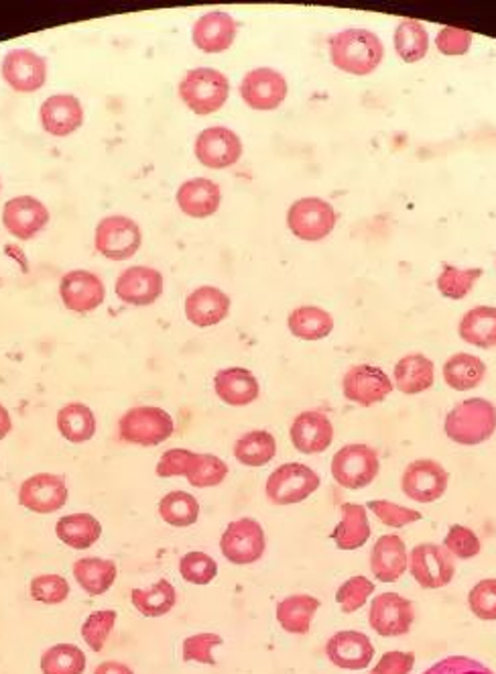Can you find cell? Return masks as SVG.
Wrapping results in <instances>:
<instances>
[{
	"label": "cell",
	"instance_id": "1",
	"mask_svg": "<svg viewBox=\"0 0 496 674\" xmlns=\"http://www.w3.org/2000/svg\"><path fill=\"white\" fill-rule=\"evenodd\" d=\"M330 62L351 76H370L385 60V45L370 29H344L327 41Z\"/></svg>",
	"mask_w": 496,
	"mask_h": 674
},
{
	"label": "cell",
	"instance_id": "2",
	"mask_svg": "<svg viewBox=\"0 0 496 674\" xmlns=\"http://www.w3.org/2000/svg\"><path fill=\"white\" fill-rule=\"evenodd\" d=\"M445 437L460 447H478L495 437L496 406L484 397L456 404L444 420Z\"/></svg>",
	"mask_w": 496,
	"mask_h": 674
},
{
	"label": "cell",
	"instance_id": "3",
	"mask_svg": "<svg viewBox=\"0 0 496 674\" xmlns=\"http://www.w3.org/2000/svg\"><path fill=\"white\" fill-rule=\"evenodd\" d=\"M177 93L183 105L194 115L206 117L218 113L226 105L230 96V82L214 67H196L183 76Z\"/></svg>",
	"mask_w": 496,
	"mask_h": 674
},
{
	"label": "cell",
	"instance_id": "4",
	"mask_svg": "<svg viewBox=\"0 0 496 674\" xmlns=\"http://www.w3.org/2000/svg\"><path fill=\"white\" fill-rule=\"evenodd\" d=\"M173 430L175 422L170 411L155 406L131 408L118 420L120 440L139 447H158L173 437Z\"/></svg>",
	"mask_w": 496,
	"mask_h": 674
},
{
	"label": "cell",
	"instance_id": "5",
	"mask_svg": "<svg viewBox=\"0 0 496 674\" xmlns=\"http://www.w3.org/2000/svg\"><path fill=\"white\" fill-rule=\"evenodd\" d=\"M330 471L339 488L365 490L379 475V454L368 445H346L334 454Z\"/></svg>",
	"mask_w": 496,
	"mask_h": 674
},
{
	"label": "cell",
	"instance_id": "6",
	"mask_svg": "<svg viewBox=\"0 0 496 674\" xmlns=\"http://www.w3.org/2000/svg\"><path fill=\"white\" fill-rule=\"evenodd\" d=\"M322 479L312 467L303 463H285L277 467L267 479L265 493L273 505H293L305 502L320 490Z\"/></svg>",
	"mask_w": 496,
	"mask_h": 674
},
{
	"label": "cell",
	"instance_id": "7",
	"mask_svg": "<svg viewBox=\"0 0 496 674\" xmlns=\"http://www.w3.org/2000/svg\"><path fill=\"white\" fill-rule=\"evenodd\" d=\"M336 223H338V214L334 211V206L324 199L308 196V199L295 200L289 206V231L301 240H308V243L324 240L327 235H332Z\"/></svg>",
	"mask_w": 496,
	"mask_h": 674
},
{
	"label": "cell",
	"instance_id": "8",
	"mask_svg": "<svg viewBox=\"0 0 496 674\" xmlns=\"http://www.w3.org/2000/svg\"><path fill=\"white\" fill-rule=\"evenodd\" d=\"M143 235L139 225L129 216H106L94 233V247L110 261H127L141 249Z\"/></svg>",
	"mask_w": 496,
	"mask_h": 674
},
{
	"label": "cell",
	"instance_id": "9",
	"mask_svg": "<svg viewBox=\"0 0 496 674\" xmlns=\"http://www.w3.org/2000/svg\"><path fill=\"white\" fill-rule=\"evenodd\" d=\"M224 558L233 565L245 567L261 560L267 550V536L261 524L252 517H240L228 524L220 538Z\"/></svg>",
	"mask_w": 496,
	"mask_h": 674
},
{
	"label": "cell",
	"instance_id": "10",
	"mask_svg": "<svg viewBox=\"0 0 496 674\" xmlns=\"http://www.w3.org/2000/svg\"><path fill=\"white\" fill-rule=\"evenodd\" d=\"M409 573L423 589H442L454 581L456 558L440 544H418L409 553Z\"/></svg>",
	"mask_w": 496,
	"mask_h": 674
},
{
	"label": "cell",
	"instance_id": "11",
	"mask_svg": "<svg viewBox=\"0 0 496 674\" xmlns=\"http://www.w3.org/2000/svg\"><path fill=\"white\" fill-rule=\"evenodd\" d=\"M240 98L252 110H277L285 103L289 94V84L281 72L273 67H257L247 72L240 82Z\"/></svg>",
	"mask_w": 496,
	"mask_h": 674
},
{
	"label": "cell",
	"instance_id": "12",
	"mask_svg": "<svg viewBox=\"0 0 496 674\" xmlns=\"http://www.w3.org/2000/svg\"><path fill=\"white\" fill-rule=\"evenodd\" d=\"M413 622H416L413 601L395 591L375 597L368 609V623L382 638L409 634Z\"/></svg>",
	"mask_w": 496,
	"mask_h": 674
},
{
	"label": "cell",
	"instance_id": "13",
	"mask_svg": "<svg viewBox=\"0 0 496 674\" xmlns=\"http://www.w3.org/2000/svg\"><path fill=\"white\" fill-rule=\"evenodd\" d=\"M395 384L377 365H354L342 377V394L363 408L385 402L391 396Z\"/></svg>",
	"mask_w": 496,
	"mask_h": 674
},
{
	"label": "cell",
	"instance_id": "14",
	"mask_svg": "<svg viewBox=\"0 0 496 674\" xmlns=\"http://www.w3.org/2000/svg\"><path fill=\"white\" fill-rule=\"evenodd\" d=\"M450 475L442 463L433 459H418L407 464L401 477V490L409 500L418 503H433L444 498Z\"/></svg>",
	"mask_w": 496,
	"mask_h": 674
},
{
	"label": "cell",
	"instance_id": "15",
	"mask_svg": "<svg viewBox=\"0 0 496 674\" xmlns=\"http://www.w3.org/2000/svg\"><path fill=\"white\" fill-rule=\"evenodd\" d=\"M194 151L204 168L226 170L236 165L242 158V141L233 129L209 127L197 135Z\"/></svg>",
	"mask_w": 496,
	"mask_h": 674
},
{
	"label": "cell",
	"instance_id": "16",
	"mask_svg": "<svg viewBox=\"0 0 496 674\" xmlns=\"http://www.w3.org/2000/svg\"><path fill=\"white\" fill-rule=\"evenodd\" d=\"M0 69L14 93H37L47 82V60L31 50H11Z\"/></svg>",
	"mask_w": 496,
	"mask_h": 674
},
{
	"label": "cell",
	"instance_id": "17",
	"mask_svg": "<svg viewBox=\"0 0 496 674\" xmlns=\"http://www.w3.org/2000/svg\"><path fill=\"white\" fill-rule=\"evenodd\" d=\"M66 479L53 473H37L23 481L19 503L33 514H53L67 503Z\"/></svg>",
	"mask_w": 496,
	"mask_h": 674
},
{
	"label": "cell",
	"instance_id": "18",
	"mask_svg": "<svg viewBox=\"0 0 496 674\" xmlns=\"http://www.w3.org/2000/svg\"><path fill=\"white\" fill-rule=\"evenodd\" d=\"M60 296L67 310L76 314H88L105 302V283L91 271L74 269L60 281Z\"/></svg>",
	"mask_w": 496,
	"mask_h": 674
},
{
	"label": "cell",
	"instance_id": "19",
	"mask_svg": "<svg viewBox=\"0 0 496 674\" xmlns=\"http://www.w3.org/2000/svg\"><path fill=\"white\" fill-rule=\"evenodd\" d=\"M115 291L118 300H122L125 304H155L163 293V276L155 267L132 265L118 276Z\"/></svg>",
	"mask_w": 496,
	"mask_h": 674
},
{
	"label": "cell",
	"instance_id": "20",
	"mask_svg": "<svg viewBox=\"0 0 496 674\" xmlns=\"http://www.w3.org/2000/svg\"><path fill=\"white\" fill-rule=\"evenodd\" d=\"M47 223H50L47 206L33 196H17L9 200L2 208V225L19 240L35 237Z\"/></svg>",
	"mask_w": 496,
	"mask_h": 674
},
{
	"label": "cell",
	"instance_id": "21",
	"mask_svg": "<svg viewBox=\"0 0 496 674\" xmlns=\"http://www.w3.org/2000/svg\"><path fill=\"white\" fill-rule=\"evenodd\" d=\"M289 437L295 450L303 454H320L334 442V424L324 411H301L291 422Z\"/></svg>",
	"mask_w": 496,
	"mask_h": 674
},
{
	"label": "cell",
	"instance_id": "22",
	"mask_svg": "<svg viewBox=\"0 0 496 674\" xmlns=\"http://www.w3.org/2000/svg\"><path fill=\"white\" fill-rule=\"evenodd\" d=\"M326 656L344 671H365L375 659V646L368 635L354 630H344L327 640Z\"/></svg>",
	"mask_w": 496,
	"mask_h": 674
},
{
	"label": "cell",
	"instance_id": "23",
	"mask_svg": "<svg viewBox=\"0 0 496 674\" xmlns=\"http://www.w3.org/2000/svg\"><path fill=\"white\" fill-rule=\"evenodd\" d=\"M238 33L235 17L224 11L202 14L192 26V41L200 52L223 53L233 47Z\"/></svg>",
	"mask_w": 496,
	"mask_h": 674
},
{
	"label": "cell",
	"instance_id": "24",
	"mask_svg": "<svg viewBox=\"0 0 496 674\" xmlns=\"http://www.w3.org/2000/svg\"><path fill=\"white\" fill-rule=\"evenodd\" d=\"M230 296L220 288L202 286L185 300V317L197 329H209L220 324L230 314Z\"/></svg>",
	"mask_w": 496,
	"mask_h": 674
},
{
	"label": "cell",
	"instance_id": "25",
	"mask_svg": "<svg viewBox=\"0 0 496 674\" xmlns=\"http://www.w3.org/2000/svg\"><path fill=\"white\" fill-rule=\"evenodd\" d=\"M175 202L180 211L190 218H209L223 204V190L214 180L194 178L180 185Z\"/></svg>",
	"mask_w": 496,
	"mask_h": 674
},
{
	"label": "cell",
	"instance_id": "26",
	"mask_svg": "<svg viewBox=\"0 0 496 674\" xmlns=\"http://www.w3.org/2000/svg\"><path fill=\"white\" fill-rule=\"evenodd\" d=\"M41 127L53 137H67L84 122V106L72 94L50 96L40 110Z\"/></svg>",
	"mask_w": 496,
	"mask_h": 674
},
{
	"label": "cell",
	"instance_id": "27",
	"mask_svg": "<svg viewBox=\"0 0 496 674\" xmlns=\"http://www.w3.org/2000/svg\"><path fill=\"white\" fill-rule=\"evenodd\" d=\"M409 569V553L397 534L380 536L370 553V570L380 582L399 581Z\"/></svg>",
	"mask_w": 496,
	"mask_h": 674
},
{
	"label": "cell",
	"instance_id": "28",
	"mask_svg": "<svg viewBox=\"0 0 496 674\" xmlns=\"http://www.w3.org/2000/svg\"><path fill=\"white\" fill-rule=\"evenodd\" d=\"M214 392L224 404L242 408L259 399L261 385H259V379L252 375V371L245 370V367H228V370L216 373Z\"/></svg>",
	"mask_w": 496,
	"mask_h": 674
},
{
	"label": "cell",
	"instance_id": "29",
	"mask_svg": "<svg viewBox=\"0 0 496 674\" xmlns=\"http://www.w3.org/2000/svg\"><path fill=\"white\" fill-rule=\"evenodd\" d=\"M392 384L406 396H418L428 392L435 384L433 361L421 353H411L399 359L392 371Z\"/></svg>",
	"mask_w": 496,
	"mask_h": 674
},
{
	"label": "cell",
	"instance_id": "30",
	"mask_svg": "<svg viewBox=\"0 0 496 674\" xmlns=\"http://www.w3.org/2000/svg\"><path fill=\"white\" fill-rule=\"evenodd\" d=\"M339 520L338 526L332 532V538L338 546L339 550H358L363 548L373 528H370V522H368V514H366L365 505L360 503H342L339 505Z\"/></svg>",
	"mask_w": 496,
	"mask_h": 674
},
{
	"label": "cell",
	"instance_id": "31",
	"mask_svg": "<svg viewBox=\"0 0 496 674\" xmlns=\"http://www.w3.org/2000/svg\"><path fill=\"white\" fill-rule=\"evenodd\" d=\"M322 608V601L308 593H295L279 601L277 606V622L289 632V634L305 635L312 628L317 609Z\"/></svg>",
	"mask_w": 496,
	"mask_h": 674
},
{
	"label": "cell",
	"instance_id": "32",
	"mask_svg": "<svg viewBox=\"0 0 496 674\" xmlns=\"http://www.w3.org/2000/svg\"><path fill=\"white\" fill-rule=\"evenodd\" d=\"M457 334L464 343L481 349L496 346V306H476L460 318Z\"/></svg>",
	"mask_w": 496,
	"mask_h": 674
},
{
	"label": "cell",
	"instance_id": "33",
	"mask_svg": "<svg viewBox=\"0 0 496 674\" xmlns=\"http://www.w3.org/2000/svg\"><path fill=\"white\" fill-rule=\"evenodd\" d=\"M288 327L301 341H324L334 332V317L320 306H300L289 314Z\"/></svg>",
	"mask_w": 496,
	"mask_h": 674
},
{
	"label": "cell",
	"instance_id": "34",
	"mask_svg": "<svg viewBox=\"0 0 496 674\" xmlns=\"http://www.w3.org/2000/svg\"><path fill=\"white\" fill-rule=\"evenodd\" d=\"M55 534L62 543L76 550H86L100 541L103 524L86 512L69 514L55 524Z\"/></svg>",
	"mask_w": 496,
	"mask_h": 674
},
{
	"label": "cell",
	"instance_id": "35",
	"mask_svg": "<svg viewBox=\"0 0 496 674\" xmlns=\"http://www.w3.org/2000/svg\"><path fill=\"white\" fill-rule=\"evenodd\" d=\"M392 43L406 64H418L430 52V33L418 19H401L395 26Z\"/></svg>",
	"mask_w": 496,
	"mask_h": 674
},
{
	"label": "cell",
	"instance_id": "36",
	"mask_svg": "<svg viewBox=\"0 0 496 674\" xmlns=\"http://www.w3.org/2000/svg\"><path fill=\"white\" fill-rule=\"evenodd\" d=\"M444 382L454 392H471L483 384L486 363L471 353H456L444 363Z\"/></svg>",
	"mask_w": 496,
	"mask_h": 674
},
{
	"label": "cell",
	"instance_id": "37",
	"mask_svg": "<svg viewBox=\"0 0 496 674\" xmlns=\"http://www.w3.org/2000/svg\"><path fill=\"white\" fill-rule=\"evenodd\" d=\"M117 565L108 558H79L74 565V577L88 596H105L117 581Z\"/></svg>",
	"mask_w": 496,
	"mask_h": 674
},
{
	"label": "cell",
	"instance_id": "38",
	"mask_svg": "<svg viewBox=\"0 0 496 674\" xmlns=\"http://www.w3.org/2000/svg\"><path fill=\"white\" fill-rule=\"evenodd\" d=\"M236 461L245 467H265L277 454V440L269 430H250L235 442Z\"/></svg>",
	"mask_w": 496,
	"mask_h": 674
},
{
	"label": "cell",
	"instance_id": "39",
	"mask_svg": "<svg viewBox=\"0 0 496 674\" xmlns=\"http://www.w3.org/2000/svg\"><path fill=\"white\" fill-rule=\"evenodd\" d=\"M57 430L67 442H88L96 435V416L84 404H67L57 414Z\"/></svg>",
	"mask_w": 496,
	"mask_h": 674
},
{
	"label": "cell",
	"instance_id": "40",
	"mask_svg": "<svg viewBox=\"0 0 496 674\" xmlns=\"http://www.w3.org/2000/svg\"><path fill=\"white\" fill-rule=\"evenodd\" d=\"M131 601L134 609L144 618H161L175 608L177 593L168 579H161L149 589H132Z\"/></svg>",
	"mask_w": 496,
	"mask_h": 674
},
{
	"label": "cell",
	"instance_id": "41",
	"mask_svg": "<svg viewBox=\"0 0 496 674\" xmlns=\"http://www.w3.org/2000/svg\"><path fill=\"white\" fill-rule=\"evenodd\" d=\"M159 516L173 528L194 526L200 517V502L187 491H171L159 502Z\"/></svg>",
	"mask_w": 496,
	"mask_h": 674
},
{
	"label": "cell",
	"instance_id": "42",
	"mask_svg": "<svg viewBox=\"0 0 496 674\" xmlns=\"http://www.w3.org/2000/svg\"><path fill=\"white\" fill-rule=\"evenodd\" d=\"M484 269L481 267H456V265H444L442 274L435 279L438 291L448 300H464L476 286V281L483 278Z\"/></svg>",
	"mask_w": 496,
	"mask_h": 674
},
{
	"label": "cell",
	"instance_id": "43",
	"mask_svg": "<svg viewBox=\"0 0 496 674\" xmlns=\"http://www.w3.org/2000/svg\"><path fill=\"white\" fill-rule=\"evenodd\" d=\"M86 654L74 644H55L41 656L43 674H84Z\"/></svg>",
	"mask_w": 496,
	"mask_h": 674
},
{
	"label": "cell",
	"instance_id": "44",
	"mask_svg": "<svg viewBox=\"0 0 496 674\" xmlns=\"http://www.w3.org/2000/svg\"><path fill=\"white\" fill-rule=\"evenodd\" d=\"M226 477H228V464L224 463L220 457L197 452L192 471L187 473V481L192 488L206 490V488H218Z\"/></svg>",
	"mask_w": 496,
	"mask_h": 674
},
{
	"label": "cell",
	"instance_id": "45",
	"mask_svg": "<svg viewBox=\"0 0 496 674\" xmlns=\"http://www.w3.org/2000/svg\"><path fill=\"white\" fill-rule=\"evenodd\" d=\"M117 618L118 613L115 609H100V611H94L86 618V622L82 623V638L90 646V650H94V652L105 650L106 640H108V635L112 634Z\"/></svg>",
	"mask_w": 496,
	"mask_h": 674
},
{
	"label": "cell",
	"instance_id": "46",
	"mask_svg": "<svg viewBox=\"0 0 496 674\" xmlns=\"http://www.w3.org/2000/svg\"><path fill=\"white\" fill-rule=\"evenodd\" d=\"M375 593V582L370 581L365 575H356L351 577L348 581L339 585L336 591V603L344 613H354L358 609H363L368 601V597Z\"/></svg>",
	"mask_w": 496,
	"mask_h": 674
},
{
	"label": "cell",
	"instance_id": "47",
	"mask_svg": "<svg viewBox=\"0 0 496 674\" xmlns=\"http://www.w3.org/2000/svg\"><path fill=\"white\" fill-rule=\"evenodd\" d=\"M442 546L450 555L460 560H471L474 556L481 555L483 550V543L476 536V532L462 524H454L452 528L448 529Z\"/></svg>",
	"mask_w": 496,
	"mask_h": 674
},
{
	"label": "cell",
	"instance_id": "48",
	"mask_svg": "<svg viewBox=\"0 0 496 674\" xmlns=\"http://www.w3.org/2000/svg\"><path fill=\"white\" fill-rule=\"evenodd\" d=\"M183 581L192 585H209L218 575V563L206 553H187L180 560Z\"/></svg>",
	"mask_w": 496,
	"mask_h": 674
},
{
	"label": "cell",
	"instance_id": "49",
	"mask_svg": "<svg viewBox=\"0 0 496 674\" xmlns=\"http://www.w3.org/2000/svg\"><path fill=\"white\" fill-rule=\"evenodd\" d=\"M366 510L373 512L389 528H406L409 524L419 522L423 517L421 512H416V510L399 505V503L387 502V500H373V502H368Z\"/></svg>",
	"mask_w": 496,
	"mask_h": 674
},
{
	"label": "cell",
	"instance_id": "50",
	"mask_svg": "<svg viewBox=\"0 0 496 674\" xmlns=\"http://www.w3.org/2000/svg\"><path fill=\"white\" fill-rule=\"evenodd\" d=\"M31 597L45 606H60L69 597V582L60 575H40L31 581Z\"/></svg>",
	"mask_w": 496,
	"mask_h": 674
},
{
	"label": "cell",
	"instance_id": "51",
	"mask_svg": "<svg viewBox=\"0 0 496 674\" xmlns=\"http://www.w3.org/2000/svg\"><path fill=\"white\" fill-rule=\"evenodd\" d=\"M468 608L472 613L484 620L495 622L496 620V579H484L476 582L468 593Z\"/></svg>",
	"mask_w": 496,
	"mask_h": 674
},
{
	"label": "cell",
	"instance_id": "52",
	"mask_svg": "<svg viewBox=\"0 0 496 674\" xmlns=\"http://www.w3.org/2000/svg\"><path fill=\"white\" fill-rule=\"evenodd\" d=\"M223 635L196 634L183 640V661L200 662V664H216L214 661V649L223 646Z\"/></svg>",
	"mask_w": 496,
	"mask_h": 674
},
{
	"label": "cell",
	"instance_id": "53",
	"mask_svg": "<svg viewBox=\"0 0 496 674\" xmlns=\"http://www.w3.org/2000/svg\"><path fill=\"white\" fill-rule=\"evenodd\" d=\"M472 41H474V35L466 29L442 26L435 35V47L442 55L457 57V55H466L471 52Z\"/></svg>",
	"mask_w": 496,
	"mask_h": 674
},
{
	"label": "cell",
	"instance_id": "54",
	"mask_svg": "<svg viewBox=\"0 0 496 674\" xmlns=\"http://www.w3.org/2000/svg\"><path fill=\"white\" fill-rule=\"evenodd\" d=\"M197 452L187 449H171L159 459L155 473L163 479L168 477H187L192 471V464L196 461Z\"/></svg>",
	"mask_w": 496,
	"mask_h": 674
},
{
	"label": "cell",
	"instance_id": "55",
	"mask_svg": "<svg viewBox=\"0 0 496 674\" xmlns=\"http://www.w3.org/2000/svg\"><path fill=\"white\" fill-rule=\"evenodd\" d=\"M423 674H495L483 662L474 661L468 656H448L444 661L433 664Z\"/></svg>",
	"mask_w": 496,
	"mask_h": 674
},
{
	"label": "cell",
	"instance_id": "56",
	"mask_svg": "<svg viewBox=\"0 0 496 674\" xmlns=\"http://www.w3.org/2000/svg\"><path fill=\"white\" fill-rule=\"evenodd\" d=\"M416 664V656L411 652H399L392 650L382 654V659L377 662L370 674H411Z\"/></svg>",
	"mask_w": 496,
	"mask_h": 674
},
{
	"label": "cell",
	"instance_id": "57",
	"mask_svg": "<svg viewBox=\"0 0 496 674\" xmlns=\"http://www.w3.org/2000/svg\"><path fill=\"white\" fill-rule=\"evenodd\" d=\"M94 674H134L131 666H127L125 662L108 661L103 662L100 666H96Z\"/></svg>",
	"mask_w": 496,
	"mask_h": 674
},
{
	"label": "cell",
	"instance_id": "58",
	"mask_svg": "<svg viewBox=\"0 0 496 674\" xmlns=\"http://www.w3.org/2000/svg\"><path fill=\"white\" fill-rule=\"evenodd\" d=\"M11 430H13V420H11V414L9 410L0 404V440H4V438L11 435Z\"/></svg>",
	"mask_w": 496,
	"mask_h": 674
}]
</instances>
